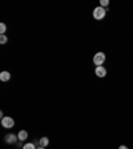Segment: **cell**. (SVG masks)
<instances>
[{
  "mask_svg": "<svg viewBox=\"0 0 133 149\" xmlns=\"http://www.w3.org/2000/svg\"><path fill=\"white\" fill-rule=\"evenodd\" d=\"M17 134H13V133H9L6 136V143L7 144H15L17 141Z\"/></svg>",
  "mask_w": 133,
  "mask_h": 149,
  "instance_id": "obj_5",
  "label": "cell"
},
{
  "mask_svg": "<svg viewBox=\"0 0 133 149\" xmlns=\"http://www.w3.org/2000/svg\"><path fill=\"white\" fill-rule=\"evenodd\" d=\"M109 6V1L108 0H100V7H102V8H105V7Z\"/></svg>",
  "mask_w": 133,
  "mask_h": 149,
  "instance_id": "obj_10",
  "label": "cell"
},
{
  "mask_svg": "<svg viewBox=\"0 0 133 149\" xmlns=\"http://www.w3.org/2000/svg\"><path fill=\"white\" fill-rule=\"evenodd\" d=\"M105 59L107 56L104 52H97L96 55L93 56V64L96 65V67H100V65H102L104 63H105Z\"/></svg>",
  "mask_w": 133,
  "mask_h": 149,
  "instance_id": "obj_2",
  "label": "cell"
},
{
  "mask_svg": "<svg viewBox=\"0 0 133 149\" xmlns=\"http://www.w3.org/2000/svg\"><path fill=\"white\" fill-rule=\"evenodd\" d=\"M36 149H45L44 146H39V148H36Z\"/></svg>",
  "mask_w": 133,
  "mask_h": 149,
  "instance_id": "obj_14",
  "label": "cell"
},
{
  "mask_svg": "<svg viewBox=\"0 0 133 149\" xmlns=\"http://www.w3.org/2000/svg\"><path fill=\"white\" fill-rule=\"evenodd\" d=\"M6 31H7V25L4 24V23H1V24H0V33L4 35V32Z\"/></svg>",
  "mask_w": 133,
  "mask_h": 149,
  "instance_id": "obj_12",
  "label": "cell"
},
{
  "mask_svg": "<svg viewBox=\"0 0 133 149\" xmlns=\"http://www.w3.org/2000/svg\"><path fill=\"white\" fill-rule=\"evenodd\" d=\"M105 15H107V9L102 8V7L99 6L93 9V19H96V20H102L105 17Z\"/></svg>",
  "mask_w": 133,
  "mask_h": 149,
  "instance_id": "obj_1",
  "label": "cell"
},
{
  "mask_svg": "<svg viewBox=\"0 0 133 149\" xmlns=\"http://www.w3.org/2000/svg\"><path fill=\"white\" fill-rule=\"evenodd\" d=\"M118 149H129V148H128L127 145H120L118 146Z\"/></svg>",
  "mask_w": 133,
  "mask_h": 149,
  "instance_id": "obj_13",
  "label": "cell"
},
{
  "mask_svg": "<svg viewBox=\"0 0 133 149\" xmlns=\"http://www.w3.org/2000/svg\"><path fill=\"white\" fill-rule=\"evenodd\" d=\"M9 79H11V73L8 71H3L0 73V80L1 81H8Z\"/></svg>",
  "mask_w": 133,
  "mask_h": 149,
  "instance_id": "obj_6",
  "label": "cell"
},
{
  "mask_svg": "<svg viewBox=\"0 0 133 149\" xmlns=\"http://www.w3.org/2000/svg\"><path fill=\"white\" fill-rule=\"evenodd\" d=\"M7 41H8V37H7L6 35H1V36H0V44H6Z\"/></svg>",
  "mask_w": 133,
  "mask_h": 149,
  "instance_id": "obj_11",
  "label": "cell"
},
{
  "mask_svg": "<svg viewBox=\"0 0 133 149\" xmlns=\"http://www.w3.org/2000/svg\"><path fill=\"white\" fill-rule=\"evenodd\" d=\"M27 137H28V132H27V130H20V132L17 133V139L20 140V141L27 140Z\"/></svg>",
  "mask_w": 133,
  "mask_h": 149,
  "instance_id": "obj_7",
  "label": "cell"
},
{
  "mask_svg": "<svg viewBox=\"0 0 133 149\" xmlns=\"http://www.w3.org/2000/svg\"><path fill=\"white\" fill-rule=\"evenodd\" d=\"M95 73H96L97 77H105V76H107V69L104 68L102 65H100V67H96Z\"/></svg>",
  "mask_w": 133,
  "mask_h": 149,
  "instance_id": "obj_4",
  "label": "cell"
},
{
  "mask_svg": "<svg viewBox=\"0 0 133 149\" xmlns=\"http://www.w3.org/2000/svg\"><path fill=\"white\" fill-rule=\"evenodd\" d=\"M23 149H36V146H35V144L29 143V144H25V145L23 146Z\"/></svg>",
  "mask_w": 133,
  "mask_h": 149,
  "instance_id": "obj_9",
  "label": "cell"
},
{
  "mask_svg": "<svg viewBox=\"0 0 133 149\" xmlns=\"http://www.w3.org/2000/svg\"><path fill=\"white\" fill-rule=\"evenodd\" d=\"M48 144H49V140H48V137H41V139H40V146H44V148H45Z\"/></svg>",
  "mask_w": 133,
  "mask_h": 149,
  "instance_id": "obj_8",
  "label": "cell"
},
{
  "mask_svg": "<svg viewBox=\"0 0 133 149\" xmlns=\"http://www.w3.org/2000/svg\"><path fill=\"white\" fill-rule=\"evenodd\" d=\"M1 125H3V128L11 129V128H13V125H15V120H13L12 117H9V116H4V117L1 118Z\"/></svg>",
  "mask_w": 133,
  "mask_h": 149,
  "instance_id": "obj_3",
  "label": "cell"
}]
</instances>
